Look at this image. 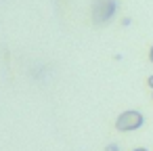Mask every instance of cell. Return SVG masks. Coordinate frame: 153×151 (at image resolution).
I'll return each mask as SVG.
<instances>
[{
  "mask_svg": "<svg viewBox=\"0 0 153 151\" xmlns=\"http://www.w3.org/2000/svg\"><path fill=\"white\" fill-rule=\"evenodd\" d=\"M117 13V0H94L92 4V21L94 25L107 23Z\"/></svg>",
  "mask_w": 153,
  "mask_h": 151,
  "instance_id": "6da1fadb",
  "label": "cell"
},
{
  "mask_svg": "<svg viewBox=\"0 0 153 151\" xmlns=\"http://www.w3.org/2000/svg\"><path fill=\"white\" fill-rule=\"evenodd\" d=\"M143 122H145V118H143L140 111H136V109H128V111H122L120 118L115 120V130H120V132L138 130V128L143 126Z\"/></svg>",
  "mask_w": 153,
  "mask_h": 151,
  "instance_id": "7a4b0ae2",
  "label": "cell"
},
{
  "mask_svg": "<svg viewBox=\"0 0 153 151\" xmlns=\"http://www.w3.org/2000/svg\"><path fill=\"white\" fill-rule=\"evenodd\" d=\"M105 151H120V149H117V145H107Z\"/></svg>",
  "mask_w": 153,
  "mask_h": 151,
  "instance_id": "3957f363",
  "label": "cell"
},
{
  "mask_svg": "<svg viewBox=\"0 0 153 151\" xmlns=\"http://www.w3.org/2000/svg\"><path fill=\"white\" fill-rule=\"evenodd\" d=\"M147 84H149V88H153V76H149V80H147Z\"/></svg>",
  "mask_w": 153,
  "mask_h": 151,
  "instance_id": "277c9868",
  "label": "cell"
},
{
  "mask_svg": "<svg viewBox=\"0 0 153 151\" xmlns=\"http://www.w3.org/2000/svg\"><path fill=\"white\" fill-rule=\"evenodd\" d=\"M149 61L153 63V46H151V51H149Z\"/></svg>",
  "mask_w": 153,
  "mask_h": 151,
  "instance_id": "5b68a950",
  "label": "cell"
},
{
  "mask_svg": "<svg viewBox=\"0 0 153 151\" xmlns=\"http://www.w3.org/2000/svg\"><path fill=\"white\" fill-rule=\"evenodd\" d=\"M132 151H149V149H145V147H136V149H132Z\"/></svg>",
  "mask_w": 153,
  "mask_h": 151,
  "instance_id": "8992f818",
  "label": "cell"
}]
</instances>
